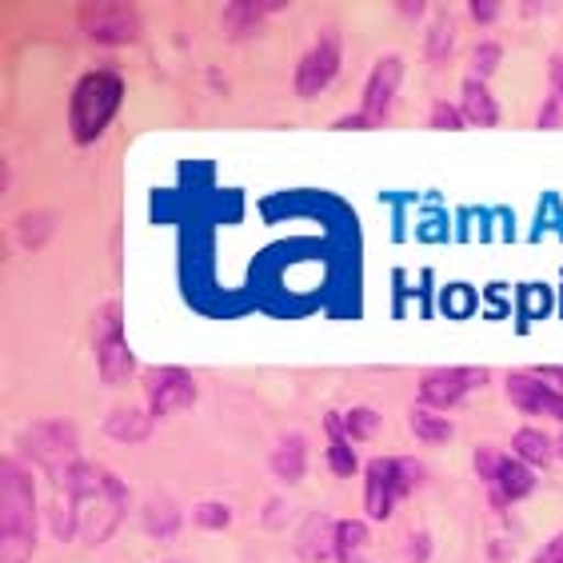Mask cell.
Wrapping results in <instances>:
<instances>
[{"mask_svg":"<svg viewBox=\"0 0 563 563\" xmlns=\"http://www.w3.org/2000/svg\"><path fill=\"white\" fill-rule=\"evenodd\" d=\"M508 400L523 416H552L560 404V391L540 376V372H511L508 376Z\"/></svg>","mask_w":563,"mask_h":563,"instance_id":"cell-12","label":"cell"},{"mask_svg":"<svg viewBox=\"0 0 563 563\" xmlns=\"http://www.w3.org/2000/svg\"><path fill=\"white\" fill-rule=\"evenodd\" d=\"M531 563H563V531L560 536H552V540L543 543L540 552H536V560Z\"/></svg>","mask_w":563,"mask_h":563,"instance_id":"cell-35","label":"cell"},{"mask_svg":"<svg viewBox=\"0 0 563 563\" xmlns=\"http://www.w3.org/2000/svg\"><path fill=\"white\" fill-rule=\"evenodd\" d=\"M76 24L88 41L104 44V48H120L141 36V12L136 4H120V0H97V4H80L76 9Z\"/></svg>","mask_w":563,"mask_h":563,"instance_id":"cell-7","label":"cell"},{"mask_svg":"<svg viewBox=\"0 0 563 563\" xmlns=\"http://www.w3.org/2000/svg\"><path fill=\"white\" fill-rule=\"evenodd\" d=\"M368 523L360 520H336V563H368Z\"/></svg>","mask_w":563,"mask_h":563,"instance_id":"cell-20","label":"cell"},{"mask_svg":"<svg viewBox=\"0 0 563 563\" xmlns=\"http://www.w3.org/2000/svg\"><path fill=\"white\" fill-rule=\"evenodd\" d=\"M452 16H435L432 33H428V41H423V56L428 60H444V56H452Z\"/></svg>","mask_w":563,"mask_h":563,"instance_id":"cell-26","label":"cell"},{"mask_svg":"<svg viewBox=\"0 0 563 563\" xmlns=\"http://www.w3.org/2000/svg\"><path fill=\"white\" fill-rule=\"evenodd\" d=\"M53 232H56V217H53V212H41V208H36V212H21V217H16V224H12V240H16L21 249H29V252L44 249Z\"/></svg>","mask_w":563,"mask_h":563,"instance_id":"cell-21","label":"cell"},{"mask_svg":"<svg viewBox=\"0 0 563 563\" xmlns=\"http://www.w3.org/2000/svg\"><path fill=\"white\" fill-rule=\"evenodd\" d=\"M460 112H464L467 124H476V129H496L499 124V100L492 97L488 80H476V76H467L464 88H460Z\"/></svg>","mask_w":563,"mask_h":563,"instance_id":"cell-14","label":"cell"},{"mask_svg":"<svg viewBox=\"0 0 563 563\" xmlns=\"http://www.w3.org/2000/svg\"><path fill=\"white\" fill-rule=\"evenodd\" d=\"M499 9H504L499 0H467V12H472V21L476 24H492L499 16Z\"/></svg>","mask_w":563,"mask_h":563,"instance_id":"cell-31","label":"cell"},{"mask_svg":"<svg viewBox=\"0 0 563 563\" xmlns=\"http://www.w3.org/2000/svg\"><path fill=\"white\" fill-rule=\"evenodd\" d=\"M141 523L148 536H156V540H168V536H176L180 531V511H176V504L168 496H156L144 504L141 511Z\"/></svg>","mask_w":563,"mask_h":563,"instance_id":"cell-22","label":"cell"},{"mask_svg":"<svg viewBox=\"0 0 563 563\" xmlns=\"http://www.w3.org/2000/svg\"><path fill=\"white\" fill-rule=\"evenodd\" d=\"M499 56H504L499 41H479L476 48H472V76H476V80H488L499 68Z\"/></svg>","mask_w":563,"mask_h":563,"instance_id":"cell-28","label":"cell"},{"mask_svg":"<svg viewBox=\"0 0 563 563\" xmlns=\"http://www.w3.org/2000/svg\"><path fill=\"white\" fill-rule=\"evenodd\" d=\"M340 60H344V48H340V33H320L316 44L308 53L300 56V65H296V97L300 100H316L320 92L336 85L340 76Z\"/></svg>","mask_w":563,"mask_h":563,"instance_id":"cell-8","label":"cell"},{"mask_svg":"<svg viewBox=\"0 0 563 563\" xmlns=\"http://www.w3.org/2000/svg\"><path fill=\"white\" fill-rule=\"evenodd\" d=\"M428 552H432L428 531H416L412 540H408V555H404V563H428Z\"/></svg>","mask_w":563,"mask_h":563,"instance_id":"cell-33","label":"cell"},{"mask_svg":"<svg viewBox=\"0 0 563 563\" xmlns=\"http://www.w3.org/2000/svg\"><path fill=\"white\" fill-rule=\"evenodd\" d=\"M272 9H284V0H232V4H224L220 24H224L232 36H249Z\"/></svg>","mask_w":563,"mask_h":563,"instance_id":"cell-18","label":"cell"},{"mask_svg":"<svg viewBox=\"0 0 563 563\" xmlns=\"http://www.w3.org/2000/svg\"><path fill=\"white\" fill-rule=\"evenodd\" d=\"M144 396H148V412L152 420H164V416H176L196 404V379L185 368H152L144 376Z\"/></svg>","mask_w":563,"mask_h":563,"instance_id":"cell-10","label":"cell"},{"mask_svg":"<svg viewBox=\"0 0 563 563\" xmlns=\"http://www.w3.org/2000/svg\"><path fill=\"white\" fill-rule=\"evenodd\" d=\"M423 479V464L412 455H379L364 467V508L372 520H388L396 504Z\"/></svg>","mask_w":563,"mask_h":563,"instance_id":"cell-5","label":"cell"},{"mask_svg":"<svg viewBox=\"0 0 563 563\" xmlns=\"http://www.w3.org/2000/svg\"><path fill=\"white\" fill-rule=\"evenodd\" d=\"M324 432L332 444H344L347 440V428H344V412H328L324 416Z\"/></svg>","mask_w":563,"mask_h":563,"instance_id":"cell-36","label":"cell"},{"mask_svg":"<svg viewBox=\"0 0 563 563\" xmlns=\"http://www.w3.org/2000/svg\"><path fill=\"white\" fill-rule=\"evenodd\" d=\"M428 124H432L435 132H460V129H467V120H464V112H460V104H448V100L432 104V117H428Z\"/></svg>","mask_w":563,"mask_h":563,"instance_id":"cell-29","label":"cell"},{"mask_svg":"<svg viewBox=\"0 0 563 563\" xmlns=\"http://www.w3.org/2000/svg\"><path fill=\"white\" fill-rule=\"evenodd\" d=\"M408 423H412V435L423 440V444H448V440L455 435L452 420H448L444 412H432V408H420V404L412 408Z\"/></svg>","mask_w":563,"mask_h":563,"instance_id":"cell-23","label":"cell"},{"mask_svg":"<svg viewBox=\"0 0 563 563\" xmlns=\"http://www.w3.org/2000/svg\"><path fill=\"white\" fill-rule=\"evenodd\" d=\"M36 479L16 455L0 460V563H33Z\"/></svg>","mask_w":563,"mask_h":563,"instance_id":"cell-2","label":"cell"},{"mask_svg":"<svg viewBox=\"0 0 563 563\" xmlns=\"http://www.w3.org/2000/svg\"><path fill=\"white\" fill-rule=\"evenodd\" d=\"M16 460L29 467H41L44 476L56 479L68 467L80 464V435L73 420H36L16 435Z\"/></svg>","mask_w":563,"mask_h":563,"instance_id":"cell-4","label":"cell"},{"mask_svg":"<svg viewBox=\"0 0 563 563\" xmlns=\"http://www.w3.org/2000/svg\"><path fill=\"white\" fill-rule=\"evenodd\" d=\"M396 12H400L404 21H420L423 12H428V4H423V0H416V4H412V0H400V4H396Z\"/></svg>","mask_w":563,"mask_h":563,"instance_id":"cell-37","label":"cell"},{"mask_svg":"<svg viewBox=\"0 0 563 563\" xmlns=\"http://www.w3.org/2000/svg\"><path fill=\"white\" fill-rule=\"evenodd\" d=\"M152 412H141V408H112L104 416V435L112 444H144L152 435Z\"/></svg>","mask_w":563,"mask_h":563,"instance_id":"cell-17","label":"cell"},{"mask_svg":"<svg viewBox=\"0 0 563 563\" xmlns=\"http://www.w3.org/2000/svg\"><path fill=\"white\" fill-rule=\"evenodd\" d=\"M511 455L523 460L528 467H548L555 455V440L543 428H520V432L511 435Z\"/></svg>","mask_w":563,"mask_h":563,"instance_id":"cell-19","label":"cell"},{"mask_svg":"<svg viewBox=\"0 0 563 563\" xmlns=\"http://www.w3.org/2000/svg\"><path fill=\"white\" fill-rule=\"evenodd\" d=\"M324 460H328V472L340 479H352L360 472V455H356V444H352V440H344V444H328Z\"/></svg>","mask_w":563,"mask_h":563,"instance_id":"cell-25","label":"cell"},{"mask_svg":"<svg viewBox=\"0 0 563 563\" xmlns=\"http://www.w3.org/2000/svg\"><path fill=\"white\" fill-rule=\"evenodd\" d=\"M92 347H97V372L109 388H120L136 376V356L124 340V316L120 303H104L92 320Z\"/></svg>","mask_w":563,"mask_h":563,"instance_id":"cell-6","label":"cell"},{"mask_svg":"<svg viewBox=\"0 0 563 563\" xmlns=\"http://www.w3.org/2000/svg\"><path fill=\"white\" fill-rule=\"evenodd\" d=\"M124 104V76L117 68H92L76 80L68 97V132L80 148L97 144Z\"/></svg>","mask_w":563,"mask_h":563,"instance_id":"cell-3","label":"cell"},{"mask_svg":"<svg viewBox=\"0 0 563 563\" xmlns=\"http://www.w3.org/2000/svg\"><path fill=\"white\" fill-rule=\"evenodd\" d=\"M268 464H272V476L280 479V484H288V488L300 484L303 472H308V444H303V435L300 432L280 435V444L272 448Z\"/></svg>","mask_w":563,"mask_h":563,"instance_id":"cell-15","label":"cell"},{"mask_svg":"<svg viewBox=\"0 0 563 563\" xmlns=\"http://www.w3.org/2000/svg\"><path fill=\"white\" fill-rule=\"evenodd\" d=\"M499 464H504V452H496V448H479L476 452V476L484 479L488 488H492V479H496Z\"/></svg>","mask_w":563,"mask_h":563,"instance_id":"cell-30","label":"cell"},{"mask_svg":"<svg viewBox=\"0 0 563 563\" xmlns=\"http://www.w3.org/2000/svg\"><path fill=\"white\" fill-rule=\"evenodd\" d=\"M563 100L560 97H548V100H543V104H540V117H536V124H540V129H555V124H560V120H563Z\"/></svg>","mask_w":563,"mask_h":563,"instance_id":"cell-34","label":"cell"},{"mask_svg":"<svg viewBox=\"0 0 563 563\" xmlns=\"http://www.w3.org/2000/svg\"><path fill=\"white\" fill-rule=\"evenodd\" d=\"M192 523L196 528H205V531H224L228 523H232V508L220 504V499H205V504H196Z\"/></svg>","mask_w":563,"mask_h":563,"instance_id":"cell-27","label":"cell"},{"mask_svg":"<svg viewBox=\"0 0 563 563\" xmlns=\"http://www.w3.org/2000/svg\"><path fill=\"white\" fill-rule=\"evenodd\" d=\"M344 428H347V440H352V444H364V440H372V435H376L379 412H376V408H347Z\"/></svg>","mask_w":563,"mask_h":563,"instance_id":"cell-24","label":"cell"},{"mask_svg":"<svg viewBox=\"0 0 563 563\" xmlns=\"http://www.w3.org/2000/svg\"><path fill=\"white\" fill-rule=\"evenodd\" d=\"M379 120H372L368 112H347V117H340L332 129L336 132H364V129H376Z\"/></svg>","mask_w":563,"mask_h":563,"instance_id":"cell-32","label":"cell"},{"mask_svg":"<svg viewBox=\"0 0 563 563\" xmlns=\"http://www.w3.org/2000/svg\"><path fill=\"white\" fill-rule=\"evenodd\" d=\"M536 492V467H528L523 460H516L511 452H504V464H499L496 479H492V504L504 508V504H520Z\"/></svg>","mask_w":563,"mask_h":563,"instance_id":"cell-13","label":"cell"},{"mask_svg":"<svg viewBox=\"0 0 563 563\" xmlns=\"http://www.w3.org/2000/svg\"><path fill=\"white\" fill-rule=\"evenodd\" d=\"M555 452H560V460H563V435H560V440H555Z\"/></svg>","mask_w":563,"mask_h":563,"instance_id":"cell-38","label":"cell"},{"mask_svg":"<svg viewBox=\"0 0 563 563\" xmlns=\"http://www.w3.org/2000/svg\"><path fill=\"white\" fill-rule=\"evenodd\" d=\"M404 85V60L400 56H379L368 73V85H364V100H360V112H368L372 120H384L388 109L396 104V92Z\"/></svg>","mask_w":563,"mask_h":563,"instance_id":"cell-11","label":"cell"},{"mask_svg":"<svg viewBox=\"0 0 563 563\" xmlns=\"http://www.w3.org/2000/svg\"><path fill=\"white\" fill-rule=\"evenodd\" d=\"M488 384V368H435L420 376V391H416V404L420 408H432V412H448L455 404H464V396L472 388H484Z\"/></svg>","mask_w":563,"mask_h":563,"instance_id":"cell-9","label":"cell"},{"mask_svg":"<svg viewBox=\"0 0 563 563\" xmlns=\"http://www.w3.org/2000/svg\"><path fill=\"white\" fill-rule=\"evenodd\" d=\"M53 536L56 540H80L88 548L112 540L129 511V488L124 479L112 476L109 467L80 460L65 476L53 479Z\"/></svg>","mask_w":563,"mask_h":563,"instance_id":"cell-1","label":"cell"},{"mask_svg":"<svg viewBox=\"0 0 563 563\" xmlns=\"http://www.w3.org/2000/svg\"><path fill=\"white\" fill-rule=\"evenodd\" d=\"M555 97H560V100H563V80H560V85H555Z\"/></svg>","mask_w":563,"mask_h":563,"instance_id":"cell-39","label":"cell"},{"mask_svg":"<svg viewBox=\"0 0 563 563\" xmlns=\"http://www.w3.org/2000/svg\"><path fill=\"white\" fill-rule=\"evenodd\" d=\"M296 552H300V560H308V563L332 560V555H336V520L312 516V520L303 523L300 540H296Z\"/></svg>","mask_w":563,"mask_h":563,"instance_id":"cell-16","label":"cell"}]
</instances>
